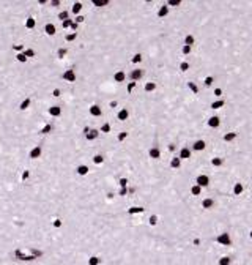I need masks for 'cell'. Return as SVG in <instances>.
I'll return each instance as SVG.
<instances>
[{
    "instance_id": "cell-1",
    "label": "cell",
    "mask_w": 252,
    "mask_h": 265,
    "mask_svg": "<svg viewBox=\"0 0 252 265\" xmlns=\"http://www.w3.org/2000/svg\"><path fill=\"white\" fill-rule=\"evenodd\" d=\"M216 245L222 246V248H232L233 245V238H232V234L229 230H224V232H219L216 235Z\"/></svg>"
},
{
    "instance_id": "cell-2",
    "label": "cell",
    "mask_w": 252,
    "mask_h": 265,
    "mask_svg": "<svg viewBox=\"0 0 252 265\" xmlns=\"http://www.w3.org/2000/svg\"><path fill=\"white\" fill-rule=\"evenodd\" d=\"M200 207L205 210V211H211L214 207H216V199L214 197H211V196H208V197H203L202 199V202H200Z\"/></svg>"
},
{
    "instance_id": "cell-3",
    "label": "cell",
    "mask_w": 252,
    "mask_h": 265,
    "mask_svg": "<svg viewBox=\"0 0 252 265\" xmlns=\"http://www.w3.org/2000/svg\"><path fill=\"white\" fill-rule=\"evenodd\" d=\"M210 183H211L210 175H206V174H198L195 177V183L194 185H198L200 188H206V186H210Z\"/></svg>"
},
{
    "instance_id": "cell-4",
    "label": "cell",
    "mask_w": 252,
    "mask_h": 265,
    "mask_svg": "<svg viewBox=\"0 0 252 265\" xmlns=\"http://www.w3.org/2000/svg\"><path fill=\"white\" fill-rule=\"evenodd\" d=\"M178 158L181 161H184V160H192V149H189L188 145H184V147H181L180 149V152H178Z\"/></svg>"
},
{
    "instance_id": "cell-5",
    "label": "cell",
    "mask_w": 252,
    "mask_h": 265,
    "mask_svg": "<svg viewBox=\"0 0 252 265\" xmlns=\"http://www.w3.org/2000/svg\"><path fill=\"white\" fill-rule=\"evenodd\" d=\"M206 126L211 128V129H218V128L221 126V117H219V115H211V117H208Z\"/></svg>"
},
{
    "instance_id": "cell-6",
    "label": "cell",
    "mask_w": 252,
    "mask_h": 265,
    "mask_svg": "<svg viewBox=\"0 0 252 265\" xmlns=\"http://www.w3.org/2000/svg\"><path fill=\"white\" fill-rule=\"evenodd\" d=\"M243 193H244V183H243L241 180L235 181V183H233V188H232V194H233L235 197H240Z\"/></svg>"
},
{
    "instance_id": "cell-7",
    "label": "cell",
    "mask_w": 252,
    "mask_h": 265,
    "mask_svg": "<svg viewBox=\"0 0 252 265\" xmlns=\"http://www.w3.org/2000/svg\"><path fill=\"white\" fill-rule=\"evenodd\" d=\"M169 14H170V8H169L167 3L164 2L161 6H159V10H158V13H156V18H158V19H166Z\"/></svg>"
},
{
    "instance_id": "cell-8",
    "label": "cell",
    "mask_w": 252,
    "mask_h": 265,
    "mask_svg": "<svg viewBox=\"0 0 252 265\" xmlns=\"http://www.w3.org/2000/svg\"><path fill=\"white\" fill-rule=\"evenodd\" d=\"M169 166H170V169H172V170H180V169H181V160L178 158V155H175V156H172V158H170Z\"/></svg>"
},
{
    "instance_id": "cell-9",
    "label": "cell",
    "mask_w": 252,
    "mask_h": 265,
    "mask_svg": "<svg viewBox=\"0 0 252 265\" xmlns=\"http://www.w3.org/2000/svg\"><path fill=\"white\" fill-rule=\"evenodd\" d=\"M143 76V70L140 68H134L131 73H129V79H131V82H137L139 79Z\"/></svg>"
},
{
    "instance_id": "cell-10",
    "label": "cell",
    "mask_w": 252,
    "mask_h": 265,
    "mask_svg": "<svg viewBox=\"0 0 252 265\" xmlns=\"http://www.w3.org/2000/svg\"><path fill=\"white\" fill-rule=\"evenodd\" d=\"M205 149H206V142H205L203 139L194 141V144H192V150H194V152H203Z\"/></svg>"
},
{
    "instance_id": "cell-11",
    "label": "cell",
    "mask_w": 252,
    "mask_h": 265,
    "mask_svg": "<svg viewBox=\"0 0 252 265\" xmlns=\"http://www.w3.org/2000/svg\"><path fill=\"white\" fill-rule=\"evenodd\" d=\"M238 139V132L236 131H229V132H225V134L222 136V141L225 144H229V142H235Z\"/></svg>"
},
{
    "instance_id": "cell-12",
    "label": "cell",
    "mask_w": 252,
    "mask_h": 265,
    "mask_svg": "<svg viewBox=\"0 0 252 265\" xmlns=\"http://www.w3.org/2000/svg\"><path fill=\"white\" fill-rule=\"evenodd\" d=\"M186 88L191 92V93H192L194 96L200 95V90H198V85H197L194 81H186Z\"/></svg>"
},
{
    "instance_id": "cell-13",
    "label": "cell",
    "mask_w": 252,
    "mask_h": 265,
    "mask_svg": "<svg viewBox=\"0 0 252 265\" xmlns=\"http://www.w3.org/2000/svg\"><path fill=\"white\" fill-rule=\"evenodd\" d=\"M224 106H227V100L221 98V100H216V101H213V103H210V109L216 111V109H222Z\"/></svg>"
},
{
    "instance_id": "cell-14",
    "label": "cell",
    "mask_w": 252,
    "mask_h": 265,
    "mask_svg": "<svg viewBox=\"0 0 252 265\" xmlns=\"http://www.w3.org/2000/svg\"><path fill=\"white\" fill-rule=\"evenodd\" d=\"M161 155H162V153H161V149L156 147V145L148 150V156L151 158V160H161Z\"/></svg>"
},
{
    "instance_id": "cell-15",
    "label": "cell",
    "mask_w": 252,
    "mask_h": 265,
    "mask_svg": "<svg viewBox=\"0 0 252 265\" xmlns=\"http://www.w3.org/2000/svg\"><path fill=\"white\" fill-rule=\"evenodd\" d=\"M143 211H145V208H143V207L134 205V207H129V208L126 210V213H128L129 216H134V215H140V213H143Z\"/></svg>"
},
{
    "instance_id": "cell-16",
    "label": "cell",
    "mask_w": 252,
    "mask_h": 265,
    "mask_svg": "<svg viewBox=\"0 0 252 265\" xmlns=\"http://www.w3.org/2000/svg\"><path fill=\"white\" fill-rule=\"evenodd\" d=\"M210 163H211L213 167H222L225 164V160L222 156H214V158H211V160H210Z\"/></svg>"
},
{
    "instance_id": "cell-17",
    "label": "cell",
    "mask_w": 252,
    "mask_h": 265,
    "mask_svg": "<svg viewBox=\"0 0 252 265\" xmlns=\"http://www.w3.org/2000/svg\"><path fill=\"white\" fill-rule=\"evenodd\" d=\"M161 222V219H159V215L158 213H153L148 216V226L150 227H158V224Z\"/></svg>"
},
{
    "instance_id": "cell-18",
    "label": "cell",
    "mask_w": 252,
    "mask_h": 265,
    "mask_svg": "<svg viewBox=\"0 0 252 265\" xmlns=\"http://www.w3.org/2000/svg\"><path fill=\"white\" fill-rule=\"evenodd\" d=\"M232 263H233V260H232V257L229 254H222L218 259V265H232Z\"/></svg>"
},
{
    "instance_id": "cell-19",
    "label": "cell",
    "mask_w": 252,
    "mask_h": 265,
    "mask_svg": "<svg viewBox=\"0 0 252 265\" xmlns=\"http://www.w3.org/2000/svg\"><path fill=\"white\" fill-rule=\"evenodd\" d=\"M156 82H153V81H148V82H145V85H143V92L145 93H153V92L156 90Z\"/></svg>"
},
{
    "instance_id": "cell-20",
    "label": "cell",
    "mask_w": 252,
    "mask_h": 265,
    "mask_svg": "<svg viewBox=\"0 0 252 265\" xmlns=\"http://www.w3.org/2000/svg\"><path fill=\"white\" fill-rule=\"evenodd\" d=\"M178 70H180L181 73H188V71L191 70V63H189V60H183V62H180V63H178Z\"/></svg>"
},
{
    "instance_id": "cell-21",
    "label": "cell",
    "mask_w": 252,
    "mask_h": 265,
    "mask_svg": "<svg viewBox=\"0 0 252 265\" xmlns=\"http://www.w3.org/2000/svg\"><path fill=\"white\" fill-rule=\"evenodd\" d=\"M202 190H203V188H200V186H198V185H192V186L189 188V194H191L192 197L202 196Z\"/></svg>"
},
{
    "instance_id": "cell-22",
    "label": "cell",
    "mask_w": 252,
    "mask_h": 265,
    "mask_svg": "<svg viewBox=\"0 0 252 265\" xmlns=\"http://www.w3.org/2000/svg\"><path fill=\"white\" fill-rule=\"evenodd\" d=\"M183 44H186V46H194L195 44V36L194 35H191V33H188V35H184V39H183Z\"/></svg>"
},
{
    "instance_id": "cell-23",
    "label": "cell",
    "mask_w": 252,
    "mask_h": 265,
    "mask_svg": "<svg viewBox=\"0 0 252 265\" xmlns=\"http://www.w3.org/2000/svg\"><path fill=\"white\" fill-rule=\"evenodd\" d=\"M114 81H115V82H125V81H126V74H125L123 71H117V73L114 74Z\"/></svg>"
},
{
    "instance_id": "cell-24",
    "label": "cell",
    "mask_w": 252,
    "mask_h": 265,
    "mask_svg": "<svg viewBox=\"0 0 252 265\" xmlns=\"http://www.w3.org/2000/svg\"><path fill=\"white\" fill-rule=\"evenodd\" d=\"M90 114L91 115H93V117H101L102 115V111H101V108H99V106H91V108H90Z\"/></svg>"
},
{
    "instance_id": "cell-25",
    "label": "cell",
    "mask_w": 252,
    "mask_h": 265,
    "mask_svg": "<svg viewBox=\"0 0 252 265\" xmlns=\"http://www.w3.org/2000/svg\"><path fill=\"white\" fill-rule=\"evenodd\" d=\"M118 120L120 122H125V120H128V117H129V112H128V109H120V112H118Z\"/></svg>"
},
{
    "instance_id": "cell-26",
    "label": "cell",
    "mask_w": 252,
    "mask_h": 265,
    "mask_svg": "<svg viewBox=\"0 0 252 265\" xmlns=\"http://www.w3.org/2000/svg\"><path fill=\"white\" fill-rule=\"evenodd\" d=\"M101 262H102V259L99 256H91V257H88V265H101Z\"/></svg>"
},
{
    "instance_id": "cell-27",
    "label": "cell",
    "mask_w": 252,
    "mask_h": 265,
    "mask_svg": "<svg viewBox=\"0 0 252 265\" xmlns=\"http://www.w3.org/2000/svg\"><path fill=\"white\" fill-rule=\"evenodd\" d=\"M98 134H99V131L98 129H90L87 134H85V137L88 139V141H93V139H96L98 137Z\"/></svg>"
},
{
    "instance_id": "cell-28",
    "label": "cell",
    "mask_w": 252,
    "mask_h": 265,
    "mask_svg": "<svg viewBox=\"0 0 252 265\" xmlns=\"http://www.w3.org/2000/svg\"><path fill=\"white\" fill-rule=\"evenodd\" d=\"M191 52H192V47H191V46H186V44H183V46H181V55L189 57V55H191Z\"/></svg>"
},
{
    "instance_id": "cell-29",
    "label": "cell",
    "mask_w": 252,
    "mask_h": 265,
    "mask_svg": "<svg viewBox=\"0 0 252 265\" xmlns=\"http://www.w3.org/2000/svg\"><path fill=\"white\" fill-rule=\"evenodd\" d=\"M166 3H167L169 8H170V6H175V8H177V6H181V5H183L181 0H167Z\"/></svg>"
},
{
    "instance_id": "cell-30",
    "label": "cell",
    "mask_w": 252,
    "mask_h": 265,
    "mask_svg": "<svg viewBox=\"0 0 252 265\" xmlns=\"http://www.w3.org/2000/svg\"><path fill=\"white\" fill-rule=\"evenodd\" d=\"M213 82H214V76H206L205 77V81H203V84H205V87H211V85H213Z\"/></svg>"
},
{
    "instance_id": "cell-31",
    "label": "cell",
    "mask_w": 252,
    "mask_h": 265,
    "mask_svg": "<svg viewBox=\"0 0 252 265\" xmlns=\"http://www.w3.org/2000/svg\"><path fill=\"white\" fill-rule=\"evenodd\" d=\"M222 93H224V90L221 88V87H216L214 90H213V95H214V98H222Z\"/></svg>"
},
{
    "instance_id": "cell-32",
    "label": "cell",
    "mask_w": 252,
    "mask_h": 265,
    "mask_svg": "<svg viewBox=\"0 0 252 265\" xmlns=\"http://www.w3.org/2000/svg\"><path fill=\"white\" fill-rule=\"evenodd\" d=\"M77 174L87 175V174H88V167H87V166H79V167H77Z\"/></svg>"
},
{
    "instance_id": "cell-33",
    "label": "cell",
    "mask_w": 252,
    "mask_h": 265,
    "mask_svg": "<svg viewBox=\"0 0 252 265\" xmlns=\"http://www.w3.org/2000/svg\"><path fill=\"white\" fill-rule=\"evenodd\" d=\"M65 79H68V81H76V74L73 71H66L65 73Z\"/></svg>"
},
{
    "instance_id": "cell-34",
    "label": "cell",
    "mask_w": 252,
    "mask_h": 265,
    "mask_svg": "<svg viewBox=\"0 0 252 265\" xmlns=\"http://www.w3.org/2000/svg\"><path fill=\"white\" fill-rule=\"evenodd\" d=\"M142 59H143V57H142V54H136L134 57L131 59V62H132V63H140V62H142Z\"/></svg>"
},
{
    "instance_id": "cell-35",
    "label": "cell",
    "mask_w": 252,
    "mask_h": 265,
    "mask_svg": "<svg viewBox=\"0 0 252 265\" xmlns=\"http://www.w3.org/2000/svg\"><path fill=\"white\" fill-rule=\"evenodd\" d=\"M126 137H128V132H126V131H122L120 134H118V137H117V139H118V142H122V141H125Z\"/></svg>"
},
{
    "instance_id": "cell-36",
    "label": "cell",
    "mask_w": 252,
    "mask_h": 265,
    "mask_svg": "<svg viewBox=\"0 0 252 265\" xmlns=\"http://www.w3.org/2000/svg\"><path fill=\"white\" fill-rule=\"evenodd\" d=\"M93 161H95V164H101V163L104 161V158H102V155H96V156L93 158Z\"/></svg>"
},
{
    "instance_id": "cell-37",
    "label": "cell",
    "mask_w": 252,
    "mask_h": 265,
    "mask_svg": "<svg viewBox=\"0 0 252 265\" xmlns=\"http://www.w3.org/2000/svg\"><path fill=\"white\" fill-rule=\"evenodd\" d=\"M169 152H170V153H174V152H177V144H174V142H170V144H169Z\"/></svg>"
},
{
    "instance_id": "cell-38",
    "label": "cell",
    "mask_w": 252,
    "mask_h": 265,
    "mask_svg": "<svg viewBox=\"0 0 252 265\" xmlns=\"http://www.w3.org/2000/svg\"><path fill=\"white\" fill-rule=\"evenodd\" d=\"M101 131H102V132H109V131H110V125H109V123H104V125L101 126Z\"/></svg>"
},
{
    "instance_id": "cell-39",
    "label": "cell",
    "mask_w": 252,
    "mask_h": 265,
    "mask_svg": "<svg viewBox=\"0 0 252 265\" xmlns=\"http://www.w3.org/2000/svg\"><path fill=\"white\" fill-rule=\"evenodd\" d=\"M134 87H136V82H129V84H128V93H129V95L132 93V90H134Z\"/></svg>"
},
{
    "instance_id": "cell-40",
    "label": "cell",
    "mask_w": 252,
    "mask_h": 265,
    "mask_svg": "<svg viewBox=\"0 0 252 265\" xmlns=\"http://www.w3.org/2000/svg\"><path fill=\"white\" fill-rule=\"evenodd\" d=\"M118 183H120L122 188H126L128 186V178H120V181H118Z\"/></svg>"
},
{
    "instance_id": "cell-41",
    "label": "cell",
    "mask_w": 252,
    "mask_h": 265,
    "mask_svg": "<svg viewBox=\"0 0 252 265\" xmlns=\"http://www.w3.org/2000/svg\"><path fill=\"white\" fill-rule=\"evenodd\" d=\"M73 11H74V13H79V11H81V3H76L74 8H73Z\"/></svg>"
},
{
    "instance_id": "cell-42",
    "label": "cell",
    "mask_w": 252,
    "mask_h": 265,
    "mask_svg": "<svg viewBox=\"0 0 252 265\" xmlns=\"http://www.w3.org/2000/svg\"><path fill=\"white\" fill-rule=\"evenodd\" d=\"M249 240H252V229L249 230Z\"/></svg>"
},
{
    "instance_id": "cell-43",
    "label": "cell",
    "mask_w": 252,
    "mask_h": 265,
    "mask_svg": "<svg viewBox=\"0 0 252 265\" xmlns=\"http://www.w3.org/2000/svg\"><path fill=\"white\" fill-rule=\"evenodd\" d=\"M232 265H236V263H232Z\"/></svg>"
}]
</instances>
